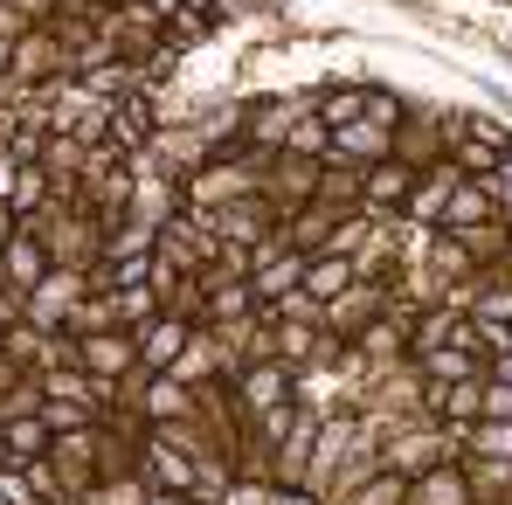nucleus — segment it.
Listing matches in <instances>:
<instances>
[{
  "label": "nucleus",
  "instance_id": "obj_32",
  "mask_svg": "<svg viewBox=\"0 0 512 505\" xmlns=\"http://www.w3.org/2000/svg\"><path fill=\"white\" fill-rule=\"evenodd\" d=\"M485 374H492V381H506V388H512V346L499 353V360H485Z\"/></svg>",
  "mask_w": 512,
  "mask_h": 505
},
{
  "label": "nucleus",
  "instance_id": "obj_19",
  "mask_svg": "<svg viewBox=\"0 0 512 505\" xmlns=\"http://www.w3.org/2000/svg\"><path fill=\"white\" fill-rule=\"evenodd\" d=\"M167 374L180 381V388H201V381H215V374H222V339L208 333V326H194V339L180 346V360H173Z\"/></svg>",
  "mask_w": 512,
  "mask_h": 505
},
{
  "label": "nucleus",
  "instance_id": "obj_18",
  "mask_svg": "<svg viewBox=\"0 0 512 505\" xmlns=\"http://www.w3.org/2000/svg\"><path fill=\"white\" fill-rule=\"evenodd\" d=\"M353 284H360L353 256H333V250L305 256V298H312V305H333V298H340V291H353Z\"/></svg>",
  "mask_w": 512,
  "mask_h": 505
},
{
  "label": "nucleus",
  "instance_id": "obj_37",
  "mask_svg": "<svg viewBox=\"0 0 512 505\" xmlns=\"http://www.w3.org/2000/svg\"><path fill=\"white\" fill-rule=\"evenodd\" d=\"M0 471H7V450H0Z\"/></svg>",
  "mask_w": 512,
  "mask_h": 505
},
{
  "label": "nucleus",
  "instance_id": "obj_26",
  "mask_svg": "<svg viewBox=\"0 0 512 505\" xmlns=\"http://www.w3.org/2000/svg\"><path fill=\"white\" fill-rule=\"evenodd\" d=\"M42 422H49V436H77V429H90V409L84 402H63V395H42Z\"/></svg>",
  "mask_w": 512,
  "mask_h": 505
},
{
  "label": "nucleus",
  "instance_id": "obj_2",
  "mask_svg": "<svg viewBox=\"0 0 512 505\" xmlns=\"http://www.w3.org/2000/svg\"><path fill=\"white\" fill-rule=\"evenodd\" d=\"M464 436L457 429H436V422H409V429H395L388 443H381V471H395V478H423L436 464H450V450H457Z\"/></svg>",
  "mask_w": 512,
  "mask_h": 505
},
{
  "label": "nucleus",
  "instance_id": "obj_7",
  "mask_svg": "<svg viewBox=\"0 0 512 505\" xmlns=\"http://www.w3.org/2000/svg\"><path fill=\"white\" fill-rule=\"evenodd\" d=\"M49 270H56V263H49V243L35 236V222H14V236L0 243V284H7L14 298H28Z\"/></svg>",
  "mask_w": 512,
  "mask_h": 505
},
{
  "label": "nucleus",
  "instance_id": "obj_11",
  "mask_svg": "<svg viewBox=\"0 0 512 505\" xmlns=\"http://www.w3.org/2000/svg\"><path fill=\"white\" fill-rule=\"evenodd\" d=\"M132 339H139V374H167L173 360H180V346L194 339V319L187 312H160L153 326H139Z\"/></svg>",
  "mask_w": 512,
  "mask_h": 505
},
{
  "label": "nucleus",
  "instance_id": "obj_27",
  "mask_svg": "<svg viewBox=\"0 0 512 505\" xmlns=\"http://www.w3.org/2000/svg\"><path fill=\"white\" fill-rule=\"evenodd\" d=\"M464 471H471V492H478V505L499 499V492H512V464H485V457H471Z\"/></svg>",
  "mask_w": 512,
  "mask_h": 505
},
{
  "label": "nucleus",
  "instance_id": "obj_8",
  "mask_svg": "<svg viewBox=\"0 0 512 505\" xmlns=\"http://www.w3.org/2000/svg\"><path fill=\"white\" fill-rule=\"evenodd\" d=\"M312 111V97H270V104H250L243 111V139H250V153H284V139H291V125Z\"/></svg>",
  "mask_w": 512,
  "mask_h": 505
},
{
  "label": "nucleus",
  "instance_id": "obj_6",
  "mask_svg": "<svg viewBox=\"0 0 512 505\" xmlns=\"http://www.w3.org/2000/svg\"><path fill=\"white\" fill-rule=\"evenodd\" d=\"M208 229H215V243H236V250H256V243H270L277 229H284V215L263 201V194H243V201H229V208H215L208 215Z\"/></svg>",
  "mask_w": 512,
  "mask_h": 505
},
{
  "label": "nucleus",
  "instance_id": "obj_17",
  "mask_svg": "<svg viewBox=\"0 0 512 505\" xmlns=\"http://www.w3.org/2000/svg\"><path fill=\"white\" fill-rule=\"evenodd\" d=\"M388 160H402L409 173H429L443 160V125H429V118H402L395 125V153Z\"/></svg>",
  "mask_w": 512,
  "mask_h": 505
},
{
  "label": "nucleus",
  "instance_id": "obj_28",
  "mask_svg": "<svg viewBox=\"0 0 512 505\" xmlns=\"http://www.w3.org/2000/svg\"><path fill=\"white\" fill-rule=\"evenodd\" d=\"M90 505H146V478L132 471V478H104L97 492H90Z\"/></svg>",
  "mask_w": 512,
  "mask_h": 505
},
{
  "label": "nucleus",
  "instance_id": "obj_9",
  "mask_svg": "<svg viewBox=\"0 0 512 505\" xmlns=\"http://www.w3.org/2000/svg\"><path fill=\"white\" fill-rule=\"evenodd\" d=\"M256 319V298H250V277H215L208 270V291H201V326L208 333H236Z\"/></svg>",
  "mask_w": 512,
  "mask_h": 505
},
{
  "label": "nucleus",
  "instance_id": "obj_21",
  "mask_svg": "<svg viewBox=\"0 0 512 505\" xmlns=\"http://www.w3.org/2000/svg\"><path fill=\"white\" fill-rule=\"evenodd\" d=\"M49 201H56L49 173H42V167H14V187H7V208H14V222H35Z\"/></svg>",
  "mask_w": 512,
  "mask_h": 505
},
{
  "label": "nucleus",
  "instance_id": "obj_29",
  "mask_svg": "<svg viewBox=\"0 0 512 505\" xmlns=\"http://www.w3.org/2000/svg\"><path fill=\"white\" fill-rule=\"evenodd\" d=\"M367 118H374V125H388V132H395V125H402V118H409V111H402V97H388V90H367Z\"/></svg>",
  "mask_w": 512,
  "mask_h": 505
},
{
  "label": "nucleus",
  "instance_id": "obj_10",
  "mask_svg": "<svg viewBox=\"0 0 512 505\" xmlns=\"http://www.w3.org/2000/svg\"><path fill=\"white\" fill-rule=\"evenodd\" d=\"M132 409H139V422L167 429V422H194V409H201V395H194V388H180L173 374H146V388L132 395Z\"/></svg>",
  "mask_w": 512,
  "mask_h": 505
},
{
  "label": "nucleus",
  "instance_id": "obj_31",
  "mask_svg": "<svg viewBox=\"0 0 512 505\" xmlns=\"http://www.w3.org/2000/svg\"><path fill=\"white\" fill-rule=\"evenodd\" d=\"M21 35H28V21H21V14H14V7H0V49H14V42H21Z\"/></svg>",
  "mask_w": 512,
  "mask_h": 505
},
{
  "label": "nucleus",
  "instance_id": "obj_15",
  "mask_svg": "<svg viewBox=\"0 0 512 505\" xmlns=\"http://www.w3.org/2000/svg\"><path fill=\"white\" fill-rule=\"evenodd\" d=\"M409 367L423 374V388H457V381H478V374H485V360H478L471 346H429Z\"/></svg>",
  "mask_w": 512,
  "mask_h": 505
},
{
  "label": "nucleus",
  "instance_id": "obj_30",
  "mask_svg": "<svg viewBox=\"0 0 512 505\" xmlns=\"http://www.w3.org/2000/svg\"><path fill=\"white\" fill-rule=\"evenodd\" d=\"M485 422H512V388L485 374Z\"/></svg>",
  "mask_w": 512,
  "mask_h": 505
},
{
  "label": "nucleus",
  "instance_id": "obj_33",
  "mask_svg": "<svg viewBox=\"0 0 512 505\" xmlns=\"http://www.w3.org/2000/svg\"><path fill=\"white\" fill-rule=\"evenodd\" d=\"M146 505H201V499H187V492H146Z\"/></svg>",
  "mask_w": 512,
  "mask_h": 505
},
{
  "label": "nucleus",
  "instance_id": "obj_4",
  "mask_svg": "<svg viewBox=\"0 0 512 505\" xmlns=\"http://www.w3.org/2000/svg\"><path fill=\"white\" fill-rule=\"evenodd\" d=\"M70 360L84 367L97 388H125L139 374V339L132 333H84V339H70Z\"/></svg>",
  "mask_w": 512,
  "mask_h": 505
},
{
  "label": "nucleus",
  "instance_id": "obj_16",
  "mask_svg": "<svg viewBox=\"0 0 512 505\" xmlns=\"http://www.w3.org/2000/svg\"><path fill=\"white\" fill-rule=\"evenodd\" d=\"M409 505H478V492H471V471L450 457V464H436V471H423L416 485H409Z\"/></svg>",
  "mask_w": 512,
  "mask_h": 505
},
{
  "label": "nucleus",
  "instance_id": "obj_36",
  "mask_svg": "<svg viewBox=\"0 0 512 505\" xmlns=\"http://www.w3.org/2000/svg\"><path fill=\"white\" fill-rule=\"evenodd\" d=\"M7 236H14V208L0 201V243H7Z\"/></svg>",
  "mask_w": 512,
  "mask_h": 505
},
{
  "label": "nucleus",
  "instance_id": "obj_25",
  "mask_svg": "<svg viewBox=\"0 0 512 505\" xmlns=\"http://www.w3.org/2000/svg\"><path fill=\"white\" fill-rule=\"evenodd\" d=\"M326 146H333V132H326L319 111H305V118L291 125V139H284V153H298V160H326Z\"/></svg>",
  "mask_w": 512,
  "mask_h": 505
},
{
  "label": "nucleus",
  "instance_id": "obj_22",
  "mask_svg": "<svg viewBox=\"0 0 512 505\" xmlns=\"http://www.w3.org/2000/svg\"><path fill=\"white\" fill-rule=\"evenodd\" d=\"M319 118H326V132H346V125H360L367 118V84H333L319 90V104H312Z\"/></svg>",
  "mask_w": 512,
  "mask_h": 505
},
{
  "label": "nucleus",
  "instance_id": "obj_23",
  "mask_svg": "<svg viewBox=\"0 0 512 505\" xmlns=\"http://www.w3.org/2000/svg\"><path fill=\"white\" fill-rule=\"evenodd\" d=\"M333 505H409V478H395V471H374V478H360L353 492H340Z\"/></svg>",
  "mask_w": 512,
  "mask_h": 505
},
{
  "label": "nucleus",
  "instance_id": "obj_34",
  "mask_svg": "<svg viewBox=\"0 0 512 505\" xmlns=\"http://www.w3.org/2000/svg\"><path fill=\"white\" fill-rule=\"evenodd\" d=\"M208 7H215V0H180V14H187V21H208Z\"/></svg>",
  "mask_w": 512,
  "mask_h": 505
},
{
  "label": "nucleus",
  "instance_id": "obj_20",
  "mask_svg": "<svg viewBox=\"0 0 512 505\" xmlns=\"http://www.w3.org/2000/svg\"><path fill=\"white\" fill-rule=\"evenodd\" d=\"M0 450H7V464H35L56 450V436L42 416H0Z\"/></svg>",
  "mask_w": 512,
  "mask_h": 505
},
{
  "label": "nucleus",
  "instance_id": "obj_3",
  "mask_svg": "<svg viewBox=\"0 0 512 505\" xmlns=\"http://www.w3.org/2000/svg\"><path fill=\"white\" fill-rule=\"evenodd\" d=\"M84 298H90V277H84V270H49V277L21 298V319H28L35 333H63V326H70V312H77Z\"/></svg>",
  "mask_w": 512,
  "mask_h": 505
},
{
  "label": "nucleus",
  "instance_id": "obj_35",
  "mask_svg": "<svg viewBox=\"0 0 512 505\" xmlns=\"http://www.w3.org/2000/svg\"><path fill=\"white\" fill-rule=\"evenodd\" d=\"M146 14H153V21H167V14H180V0H146Z\"/></svg>",
  "mask_w": 512,
  "mask_h": 505
},
{
  "label": "nucleus",
  "instance_id": "obj_14",
  "mask_svg": "<svg viewBox=\"0 0 512 505\" xmlns=\"http://www.w3.org/2000/svg\"><path fill=\"white\" fill-rule=\"evenodd\" d=\"M457 187H464V173L450 167V160H436L429 173H416V194H409V208H402V215H409V222H423V236H429V229L443 222V208H450V194H457Z\"/></svg>",
  "mask_w": 512,
  "mask_h": 505
},
{
  "label": "nucleus",
  "instance_id": "obj_12",
  "mask_svg": "<svg viewBox=\"0 0 512 505\" xmlns=\"http://www.w3.org/2000/svg\"><path fill=\"white\" fill-rule=\"evenodd\" d=\"M409 194H416V173L402 167V160H381V167L360 173V208H367V215H381V222H388V215H402V208H409Z\"/></svg>",
  "mask_w": 512,
  "mask_h": 505
},
{
  "label": "nucleus",
  "instance_id": "obj_13",
  "mask_svg": "<svg viewBox=\"0 0 512 505\" xmlns=\"http://www.w3.org/2000/svg\"><path fill=\"white\" fill-rule=\"evenodd\" d=\"M499 222V201H492V187L485 180H464L457 194H450V208H443V222H436V236H478V229H492Z\"/></svg>",
  "mask_w": 512,
  "mask_h": 505
},
{
  "label": "nucleus",
  "instance_id": "obj_24",
  "mask_svg": "<svg viewBox=\"0 0 512 505\" xmlns=\"http://www.w3.org/2000/svg\"><path fill=\"white\" fill-rule=\"evenodd\" d=\"M464 457L512 464V422H471V429H464Z\"/></svg>",
  "mask_w": 512,
  "mask_h": 505
},
{
  "label": "nucleus",
  "instance_id": "obj_1",
  "mask_svg": "<svg viewBox=\"0 0 512 505\" xmlns=\"http://www.w3.org/2000/svg\"><path fill=\"white\" fill-rule=\"evenodd\" d=\"M443 160L464 180H499V167L512 160V139L492 118H443Z\"/></svg>",
  "mask_w": 512,
  "mask_h": 505
},
{
  "label": "nucleus",
  "instance_id": "obj_38",
  "mask_svg": "<svg viewBox=\"0 0 512 505\" xmlns=\"http://www.w3.org/2000/svg\"><path fill=\"white\" fill-rule=\"evenodd\" d=\"M506 339H512V326H506Z\"/></svg>",
  "mask_w": 512,
  "mask_h": 505
},
{
  "label": "nucleus",
  "instance_id": "obj_5",
  "mask_svg": "<svg viewBox=\"0 0 512 505\" xmlns=\"http://www.w3.org/2000/svg\"><path fill=\"white\" fill-rule=\"evenodd\" d=\"M236 416H270V409H284V402H298V374L284 367V360H250V367H236Z\"/></svg>",
  "mask_w": 512,
  "mask_h": 505
}]
</instances>
